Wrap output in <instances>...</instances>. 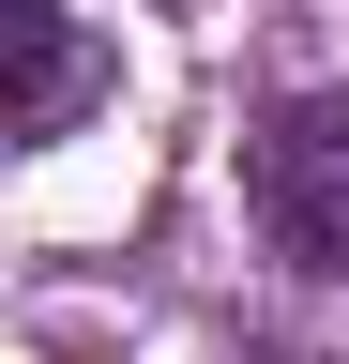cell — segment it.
Listing matches in <instances>:
<instances>
[{"label": "cell", "mask_w": 349, "mask_h": 364, "mask_svg": "<svg viewBox=\"0 0 349 364\" xmlns=\"http://www.w3.org/2000/svg\"><path fill=\"white\" fill-rule=\"evenodd\" d=\"M243 198H258V243L289 273H349V91H304V107L258 122Z\"/></svg>", "instance_id": "cell-1"}, {"label": "cell", "mask_w": 349, "mask_h": 364, "mask_svg": "<svg viewBox=\"0 0 349 364\" xmlns=\"http://www.w3.org/2000/svg\"><path fill=\"white\" fill-rule=\"evenodd\" d=\"M0 61H16V91H0V136H61L76 107H92V46H76L61 0H0Z\"/></svg>", "instance_id": "cell-2"}]
</instances>
